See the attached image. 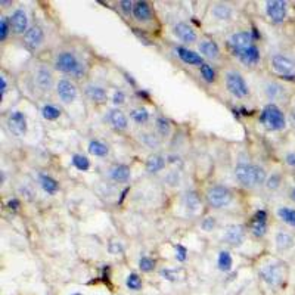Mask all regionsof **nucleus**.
<instances>
[{"label":"nucleus","instance_id":"1","mask_svg":"<svg viewBox=\"0 0 295 295\" xmlns=\"http://www.w3.org/2000/svg\"><path fill=\"white\" fill-rule=\"evenodd\" d=\"M53 67L61 74H64L70 78H74V80H80L87 72L86 62L72 50L58 52L55 56V61H53Z\"/></svg>","mask_w":295,"mask_h":295},{"label":"nucleus","instance_id":"2","mask_svg":"<svg viewBox=\"0 0 295 295\" xmlns=\"http://www.w3.org/2000/svg\"><path fill=\"white\" fill-rule=\"evenodd\" d=\"M235 177L236 180H238L244 188L252 189L266 183L267 173H266V170L259 164L239 163V164L235 167Z\"/></svg>","mask_w":295,"mask_h":295},{"label":"nucleus","instance_id":"3","mask_svg":"<svg viewBox=\"0 0 295 295\" xmlns=\"http://www.w3.org/2000/svg\"><path fill=\"white\" fill-rule=\"evenodd\" d=\"M259 121L263 124V127L269 131H282L286 129V124H288L286 115L281 109V106L278 104H271V102H269L263 108Z\"/></svg>","mask_w":295,"mask_h":295},{"label":"nucleus","instance_id":"4","mask_svg":"<svg viewBox=\"0 0 295 295\" xmlns=\"http://www.w3.org/2000/svg\"><path fill=\"white\" fill-rule=\"evenodd\" d=\"M288 276V266L283 261H271L260 270V278L269 286H279Z\"/></svg>","mask_w":295,"mask_h":295},{"label":"nucleus","instance_id":"5","mask_svg":"<svg viewBox=\"0 0 295 295\" xmlns=\"http://www.w3.org/2000/svg\"><path fill=\"white\" fill-rule=\"evenodd\" d=\"M224 84L227 92L236 99H245L249 94V86L244 75L236 70L226 71L224 74Z\"/></svg>","mask_w":295,"mask_h":295},{"label":"nucleus","instance_id":"6","mask_svg":"<svg viewBox=\"0 0 295 295\" xmlns=\"http://www.w3.org/2000/svg\"><path fill=\"white\" fill-rule=\"evenodd\" d=\"M205 200H207V204H208L211 208L220 210V208L227 207V205L232 202L233 193H232V190L227 188V186H223V185H211L210 188L205 190Z\"/></svg>","mask_w":295,"mask_h":295},{"label":"nucleus","instance_id":"7","mask_svg":"<svg viewBox=\"0 0 295 295\" xmlns=\"http://www.w3.org/2000/svg\"><path fill=\"white\" fill-rule=\"evenodd\" d=\"M270 68L276 75L282 78H295V58L286 53H274L270 58Z\"/></svg>","mask_w":295,"mask_h":295},{"label":"nucleus","instance_id":"8","mask_svg":"<svg viewBox=\"0 0 295 295\" xmlns=\"http://www.w3.org/2000/svg\"><path fill=\"white\" fill-rule=\"evenodd\" d=\"M252 45H255V38L251 31H238L227 38V49L236 58Z\"/></svg>","mask_w":295,"mask_h":295},{"label":"nucleus","instance_id":"9","mask_svg":"<svg viewBox=\"0 0 295 295\" xmlns=\"http://www.w3.org/2000/svg\"><path fill=\"white\" fill-rule=\"evenodd\" d=\"M34 84L35 87L43 93H49V92H52L53 87H56L53 72L45 64H40L34 70Z\"/></svg>","mask_w":295,"mask_h":295},{"label":"nucleus","instance_id":"10","mask_svg":"<svg viewBox=\"0 0 295 295\" xmlns=\"http://www.w3.org/2000/svg\"><path fill=\"white\" fill-rule=\"evenodd\" d=\"M6 127L11 131V134L16 137H24L28 131V120L23 111H12L6 118Z\"/></svg>","mask_w":295,"mask_h":295},{"label":"nucleus","instance_id":"11","mask_svg":"<svg viewBox=\"0 0 295 295\" xmlns=\"http://www.w3.org/2000/svg\"><path fill=\"white\" fill-rule=\"evenodd\" d=\"M56 94H58L59 101L65 105L72 104L77 96H78V89L75 86V83L72 82L68 77H62L56 82Z\"/></svg>","mask_w":295,"mask_h":295},{"label":"nucleus","instance_id":"12","mask_svg":"<svg viewBox=\"0 0 295 295\" xmlns=\"http://www.w3.org/2000/svg\"><path fill=\"white\" fill-rule=\"evenodd\" d=\"M266 15L273 24H282L288 16V3L283 0L266 2Z\"/></svg>","mask_w":295,"mask_h":295},{"label":"nucleus","instance_id":"13","mask_svg":"<svg viewBox=\"0 0 295 295\" xmlns=\"http://www.w3.org/2000/svg\"><path fill=\"white\" fill-rule=\"evenodd\" d=\"M247 238V230L242 224H229L224 227L223 241L232 247H241Z\"/></svg>","mask_w":295,"mask_h":295},{"label":"nucleus","instance_id":"14","mask_svg":"<svg viewBox=\"0 0 295 295\" xmlns=\"http://www.w3.org/2000/svg\"><path fill=\"white\" fill-rule=\"evenodd\" d=\"M24 45L30 52H37L45 45V31L38 25H31L24 34Z\"/></svg>","mask_w":295,"mask_h":295},{"label":"nucleus","instance_id":"15","mask_svg":"<svg viewBox=\"0 0 295 295\" xmlns=\"http://www.w3.org/2000/svg\"><path fill=\"white\" fill-rule=\"evenodd\" d=\"M84 94L93 105H104L108 101V90L97 83H87L84 86Z\"/></svg>","mask_w":295,"mask_h":295},{"label":"nucleus","instance_id":"16","mask_svg":"<svg viewBox=\"0 0 295 295\" xmlns=\"http://www.w3.org/2000/svg\"><path fill=\"white\" fill-rule=\"evenodd\" d=\"M106 121L108 124L115 130V131H126L129 129V117L126 115L124 111H121L120 108H112L106 112Z\"/></svg>","mask_w":295,"mask_h":295},{"label":"nucleus","instance_id":"17","mask_svg":"<svg viewBox=\"0 0 295 295\" xmlns=\"http://www.w3.org/2000/svg\"><path fill=\"white\" fill-rule=\"evenodd\" d=\"M173 33L185 45H192V43H195L198 40V34H196L195 28L190 24L185 23V21L177 23L174 25V28H173Z\"/></svg>","mask_w":295,"mask_h":295},{"label":"nucleus","instance_id":"18","mask_svg":"<svg viewBox=\"0 0 295 295\" xmlns=\"http://www.w3.org/2000/svg\"><path fill=\"white\" fill-rule=\"evenodd\" d=\"M9 21H11L12 31L15 34H25L28 31V15L27 11L23 8H18L15 9L13 13L9 16Z\"/></svg>","mask_w":295,"mask_h":295},{"label":"nucleus","instance_id":"19","mask_svg":"<svg viewBox=\"0 0 295 295\" xmlns=\"http://www.w3.org/2000/svg\"><path fill=\"white\" fill-rule=\"evenodd\" d=\"M198 49H200L201 56L210 59V61H219L222 56L220 47L211 38H201V42L198 43Z\"/></svg>","mask_w":295,"mask_h":295},{"label":"nucleus","instance_id":"20","mask_svg":"<svg viewBox=\"0 0 295 295\" xmlns=\"http://www.w3.org/2000/svg\"><path fill=\"white\" fill-rule=\"evenodd\" d=\"M264 94L267 96L269 101H271V104H274V101L286 99L288 89H286V86H283L282 83L267 82L264 84Z\"/></svg>","mask_w":295,"mask_h":295},{"label":"nucleus","instance_id":"21","mask_svg":"<svg viewBox=\"0 0 295 295\" xmlns=\"http://www.w3.org/2000/svg\"><path fill=\"white\" fill-rule=\"evenodd\" d=\"M176 53L183 64L190 65V67H201V65L205 64V62H204V58L201 56L200 53H196L195 50H190L188 47L177 46Z\"/></svg>","mask_w":295,"mask_h":295},{"label":"nucleus","instance_id":"22","mask_svg":"<svg viewBox=\"0 0 295 295\" xmlns=\"http://www.w3.org/2000/svg\"><path fill=\"white\" fill-rule=\"evenodd\" d=\"M108 177L115 183H129L131 179V168L126 164H114L108 170Z\"/></svg>","mask_w":295,"mask_h":295},{"label":"nucleus","instance_id":"23","mask_svg":"<svg viewBox=\"0 0 295 295\" xmlns=\"http://www.w3.org/2000/svg\"><path fill=\"white\" fill-rule=\"evenodd\" d=\"M251 233L257 238H261L267 233V212L264 210H259L252 215L251 220Z\"/></svg>","mask_w":295,"mask_h":295},{"label":"nucleus","instance_id":"24","mask_svg":"<svg viewBox=\"0 0 295 295\" xmlns=\"http://www.w3.org/2000/svg\"><path fill=\"white\" fill-rule=\"evenodd\" d=\"M274 245L279 252H288L295 248V236L288 230H279L274 235Z\"/></svg>","mask_w":295,"mask_h":295},{"label":"nucleus","instance_id":"25","mask_svg":"<svg viewBox=\"0 0 295 295\" xmlns=\"http://www.w3.org/2000/svg\"><path fill=\"white\" fill-rule=\"evenodd\" d=\"M165 165H167V158H165L164 155H161V153H152V155H149L148 160H146L145 170H146V173H149V174H156V173H160V171L164 170Z\"/></svg>","mask_w":295,"mask_h":295},{"label":"nucleus","instance_id":"26","mask_svg":"<svg viewBox=\"0 0 295 295\" xmlns=\"http://www.w3.org/2000/svg\"><path fill=\"white\" fill-rule=\"evenodd\" d=\"M183 207L186 208L189 214H196L202 207V201H201L198 192L195 190H188L183 195Z\"/></svg>","mask_w":295,"mask_h":295},{"label":"nucleus","instance_id":"27","mask_svg":"<svg viewBox=\"0 0 295 295\" xmlns=\"http://www.w3.org/2000/svg\"><path fill=\"white\" fill-rule=\"evenodd\" d=\"M238 59L244 64V65H247V67H254V65H257L260 62V59H261V53H260V49L257 45H252V46H249L248 49H245Z\"/></svg>","mask_w":295,"mask_h":295},{"label":"nucleus","instance_id":"28","mask_svg":"<svg viewBox=\"0 0 295 295\" xmlns=\"http://www.w3.org/2000/svg\"><path fill=\"white\" fill-rule=\"evenodd\" d=\"M133 18L139 23H148L152 19V9L146 2H136L133 8Z\"/></svg>","mask_w":295,"mask_h":295},{"label":"nucleus","instance_id":"29","mask_svg":"<svg viewBox=\"0 0 295 295\" xmlns=\"http://www.w3.org/2000/svg\"><path fill=\"white\" fill-rule=\"evenodd\" d=\"M276 215L283 224H286L291 229H295V207H292V205H279L276 208Z\"/></svg>","mask_w":295,"mask_h":295},{"label":"nucleus","instance_id":"30","mask_svg":"<svg viewBox=\"0 0 295 295\" xmlns=\"http://www.w3.org/2000/svg\"><path fill=\"white\" fill-rule=\"evenodd\" d=\"M139 142L148 149H158L161 146V137L155 131H141L139 133Z\"/></svg>","mask_w":295,"mask_h":295},{"label":"nucleus","instance_id":"31","mask_svg":"<svg viewBox=\"0 0 295 295\" xmlns=\"http://www.w3.org/2000/svg\"><path fill=\"white\" fill-rule=\"evenodd\" d=\"M38 185H40V188L46 192L47 195H55L59 190L58 180L46 174V173H40L38 174Z\"/></svg>","mask_w":295,"mask_h":295},{"label":"nucleus","instance_id":"32","mask_svg":"<svg viewBox=\"0 0 295 295\" xmlns=\"http://www.w3.org/2000/svg\"><path fill=\"white\" fill-rule=\"evenodd\" d=\"M130 120L137 126H146L151 120V114L145 106H136L130 111Z\"/></svg>","mask_w":295,"mask_h":295},{"label":"nucleus","instance_id":"33","mask_svg":"<svg viewBox=\"0 0 295 295\" xmlns=\"http://www.w3.org/2000/svg\"><path fill=\"white\" fill-rule=\"evenodd\" d=\"M89 153L93 155L96 158H106L109 155V146L106 145L105 142L99 141V139H92L89 142Z\"/></svg>","mask_w":295,"mask_h":295},{"label":"nucleus","instance_id":"34","mask_svg":"<svg viewBox=\"0 0 295 295\" xmlns=\"http://www.w3.org/2000/svg\"><path fill=\"white\" fill-rule=\"evenodd\" d=\"M232 267H233V257H232V254L229 251H226V249H222L219 252V255H217V269L220 271L227 273V271L232 270Z\"/></svg>","mask_w":295,"mask_h":295},{"label":"nucleus","instance_id":"35","mask_svg":"<svg viewBox=\"0 0 295 295\" xmlns=\"http://www.w3.org/2000/svg\"><path fill=\"white\" fill-rule=\"evenodd\" d=\"M212 15L215 19L219 21H229L232 16H233V11L229 5H224V3H215L212 6Z\"/></svg>","mask_w":295,"mask_h":295},{"label":"nucleus","instance_id":"36","mask_svg":"<svg viewBox=\"0 0 295 295\" xmlns=\"http://www.w3.org/2000/svg\"><path fill=\"white\" fill-rule=\"evenodd\" d=\"M155 133L161 139L168 137L171 134V123L165 117H156L155 118Z\"/></svg>","mask_w":295,"mask_h":295},{"label":"nucleus","instance_id":"37","mask_svg":"<svg viewBox=\"0 0 295 295\" xmlns=\"http://www.w3.org/2000/svg\"><path fill=\"white\" fill-rule=\"evenodd\" d=\"M71 164L78 171H89L90 170V160L83 153H74L71 156Z\"/></svg>","mask_w":295,"mask_h":295},{"label":"nucleus","instance_id":"38","mask_svg":"<svg viewBox=\"0 0 295 295\" xmlns=\"http://www.w3.org/2000/svg\"><path fill=\"white\" fill-rule=\"evenodd\" d=\"M161 278H164L165 281H170V282H177L180 279H183L186 276V271L183 270L182 267H177V269H163L160 271Z\"/></svg>","mask_w":295,"mask_h":295},{"label":"nucleus","instance_id":"39","mask_svg":"<svg viewBox=\"0 0 295 295\" xmlns=\"http://www.w3.org/2000/svg\"><path fill=\"white\" fill-rule=\"evenodd\" d=\"M61 109L53 104H45L42 106V117L47 121H56L61 117Z\"/></svg>","mask_w":295,"mask_h":295},{"label":"nucleus","instance_id":"40","mask_svg":"<svg viewBox=\"0 0 295 295\" xmlns=\"http://www.w3.org/2000/svg\"><path fill=\"white\" fill-rule=\"evenodd\" d=\"M200 75L201 78L205 83H208V84H211V83L217 80V72H215V70L212 68L210 64H207V62L200 67Z\"/></svg>","mask_w":295,"mask_h":295},{"label":"nucleus","instance_id":"41","mask_svg":"<svg viewBox=\"0 0 295 295\" xmlns=\"http://www.w3.org/2000/svg\"><path fill=\"white\" fill-rule=\"evenodd\" d=\"M282 174L281 173H271L270 176H267L266 179V183H264V186L267 190H270V192H274V190H278V189L282 186Z\"/></svg>","mask_w":295,"mask_h":295},{"label":"nucleus","instance_id":"42","mask_svg":"<svg viewBox=\"0 0 295 295\" xmlns=\"http://www.w3.org/2000/svg\"><path fill=\"white\" fill-rule=\"evenodd\" d=\"M142 279L137 273H130L126 279V286L129 288L130 291H139L142 288Z\"/></svg>","mask_w":295,"mask_h":295},{"label":"nucleus","instance_id":"43","mask_svg":"<svg viewBox=\"0 0 295 295\" xmlns=\"http://www.w3.org/2000/svg\"><path fill=\"white\" fill-rule=\"evenodd\" d=\"M11 31L12 27L9 18H8V16H2V18H0V40L5 42V40L8 38V35H9Z\"/></svg>","mask_w":295,"mask_h":295},{"label":"nucleus","instance_id":"44","mask_svg":"<svg viewBox=\"0 0 295 295\" xmlns=\"http://www.w3.org/2000/svg\"><path fill=\"white\" fill-rule=\"evenodd\" d=\"M164 182L168 185V186H179L180 185V182H182V176H180V171H177V170H171V171H168L164 177Z\"/></svg>","mask_w":295,"mask_h":295},{"label":"nucleus","instance_id":"45","mask_svg":"<svg viewBox=\"0 0 295 295\" xmlns=\"http://www.w3.org/2000/svg\"><path fill=\"white\" fill-rule=\"evenodd\" d=\"M139 269H141L142 271H145V273L152 271L153 269H155V260L143 255V257H141V260H139Z\"/></svg>","mask_w":295,"mask_h":295},{"label":"nucleus","instance_id":"46","mask_svg":"<svg viewBox=\"0 0 295 295\" xmlns=\"http://www.w3.org/2000/svg\"><path fill=\"white\" fill-rule=\"evenodd\" d=\"M217 226V220L214 215H207L202 222H201V227L204 232H212Z\"/></svg>","mask_w":295,"mask_h":295},{"label":"nucleus","instance_id":"47","mask_svg":"<svg viewBox=\"0 0 295 295\" xmlns=\"http://www.w3.org/2000/svg\"><path fill=\"white\" fill-rule=\"evenodd\" d=\"M126 102H127V96H126V93H124L123 90H115L114 94H112V104L115 105V108L124 105Z\"/></svg>","mask_w":295,"mask_h":295},{"label":"nucleus","instance_id":"48","mask_svg":"<svg viewBox=\"0 0 295 295\" xmlns=\"http://www.w3.org/2000/svg\"><path fill=\"white\" fill-rule=\"evenodd\" d=\"M108 251L112 254V255H118V254H121L123 251H124V247H123V242H120V241H115V239H112L109 244H108Z\"/></svg>","mask_w":295,"mask_h":295},{"label":"nucleus","instance_id":"49","mask_svg":"<svg viewBox=\"0 0 295 295\" xmlns=\"http://www.w3.org/2000/svg\"><path fill=\"white\" fill-rule=\"evenodd\" d=\"M120 5V9L121 12L126 15V16H130V15H133V8H134V2H131V0H123V2H120L118 3Z\"/></svg>","mask_w":295,"mask_h":295},{"label":"nucleus","instance_id":"50","mask_svg":"<svg viewBox=\"0 0 295 295\" xmlns=\"http://www.w3.org/2000/svg\"><path fill=\"white\" fill-rule=\"evenodd\" d=\"M186 259H188V249H186V247H183L182 244H177L176 260L177 261H180V263H183V261H186Z\"/></svg>","mask_w":295,"mask_h":295},{"label":"nucleus","instance_id":"51","mask_svg":"<svg viewBox=\"0 0 295 295\" xmlns=\"http://www.w3.org/2000/svg\"><path fill=\"white\" fill-rule=\"evenodd\" d=\"M285 163L289 165L291 168H295V151H291L285 155Z\"/></svg>","mask_w":295,"mask_h":295},{"label":"nucleus","instance_id":"52","mask_svg":"<svg viewBox=\"0 0 295 295\" xmlns=\"http://www.w3.org/2000/svg\"><path fill=\"white\" fill-rule=\"evenodd\" d=\"M0 82H2V99H3L5 94H6V90H8V80H6L5 75H2V77H0Z\"/></svg>","mask_w":295,"mask_h":295},{"label":"nucleus","instance_id":"53","mask_svg":"<svg viewBox=\"0 0 295 295\" xmlns=\"http://www.w3.org/2000/svg\"><path fill=\"white\" fill-rule=\"evenodd\" d=\"M289 198L295 202V186L291 189V192H289Z\"/></svg>","mask_w":295,"mask_h":295},{"label":"nucleus","instance_id":"54","mask_svg":"<svg viewBox=\"0 0 295 295\" xmlns=\"http://www.w3.org/2000/svg\"><path fill=\"white\" fill-rule=\"evenodd\" d=\"M0 5H2L3 8H8V5H12V2H5V0H2Z\"/></svg>","mask_w":295,"mask_h":295},{"label":"nucleus","instance_id":"55","mask_svg":"<svg viewBox=\"0 0 295 295\" xmlns=\"http://www.w3.org/2000/svg\"><path fill=\"white\" fill-rule=\"evenodd\" d=\"M72 295H83V294H80V292H74V294Z\"/></svg>","mask_w":295,"mask_h":295}]
</instances>
